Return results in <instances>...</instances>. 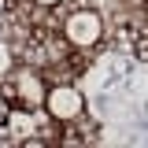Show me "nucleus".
Masks as SVG:
<instances>
[{"instance_id":"obj_1","label":"nucleus","mask_w":148,"mask_h":148,"mask_svg":"<svg viewBox=\"0 0 148 148\" xmlns=\"http://www.w3.org/2000/svg\"><path fill=\"white\" fill-rule=\"evenodd\" d=\"M59 34H63V41H67L71 48H78V52H92V48L104 41V15L92 11V8H74V11L63 15Z\"/></svg>"},{"instance_id":"obj_2","label":"nucleus","mask_w":148,"mask_h":148,"mask_svg":"<svg viewBox=\"0 0 148 148\" xmlns=\"http://www.w3.org/2000/svg\"><path fill=\"white\" fill-rule=\"evenodd\" d=\"M4 100L8 104H22V108H30V111H41L45 108V78L34 71V67H18L15 78L11 82H4Z\"/></svg>"},{"instance_id":"obj_3","label":"nucleus","mask_w":148,"mask_h":148,"mask_svg":"<svg viewBox=\"0 0 148 148\" xmlns=\"http://www.w3.org/2000/svg\"><path fill=\"white\" fill-rule=\"evenodd\" d=\"M45 111L52 115L59 126H67L78 115H85V96L74 89L71 82H56V85H48V92H45Z\"/></svg>"},{"instance_id":"obj_4","label":"nucleus","mask_w":148,"mask_h":148,"mask_svg":"<svg viewBox=\"0 0 148 148\" xmlns=\"http://www.w3.org/2000/svg\"><path fill=\"white\" fill-rule=\"evenodd\" d=\"M34 4H41V8H63L67 0H34Z\"/></svg>"},{"instance_id":"obj_5","label":"nucleus","mask_w":148,"mask_h":148,"mask_svg":"<svg viewBox=\"0 0 148 148\" xmlns=\"http://www.w3.org/2000/svg\"><path fill=\"white\" fill-rule=\"evenodd\" d=\"M145 26H148V4H145Z\"/></svg>"}]
</instances>
